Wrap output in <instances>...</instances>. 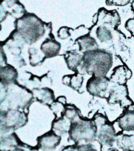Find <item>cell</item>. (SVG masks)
Here are the masks:
<instances>
[{
    "label": "cell",
    "instance_id": "obj_2",
    "mask_svg": "<svg viewBox=\"0 0 134 151\" xmlns=\"http://www.w3.org/2000/svg\"><path fill=\"white\" fill-rule=\"evenodd\" d=\"M46 25L34 14L26 12L16 19L15 29L25 43L32 44L44 35Z\"/></svg>",
    "mask_w": 134,
    "mask_h": 151
},
{
    "label": "cell",
    "instance_id": "obj_26",
    "mask_svg": "<svg viewBox=\"0 0 134 151\" xmlns=\"http://www.w3.org/2000/svg\"><path fill=\"white\" fill-rule=\"evenodd\" d=\"M70 30H71V28L67 27H61L57 31L58 37L62 40L67 38L70 36Z\"/></svg>",
    "mask_w": 134,
    "mask_h": 151
},
{
    "label": "cell",
    "instance_id": "obj_24",
    "mask_svg": "<svg viewBox=\"0 0 134 151\" xmlns=\"http://www.w3.org/2000/svg\"><path fill=\"white\" fill-rule=\"evenodd\" d=\"M63 116L72 122L79 116L78 109L74 105H66Z\"/></svg>",
    "mask_w": 134,
    "mask_h": 151
},
{
    "label": "cell",
    "instance_id": "obj_29",
    "mask_svg": "<svg viewBox=\"0 0 134 151\" xmlns=\"http://www.w3.org/2000/svg\"><path fill=\"white\" fill-rule=\"evenodd\" d=\"M125 27L134 37V18L129 19L126 22Z\"/></svg>",
    "mask_w": 134,
    "mask_h": 151
},
{
    "label": "cell",
    "instance_id": "obj_1",
    "mask_svg": "<svg viewBox=\"0 0 134 151\" xmlns=\"http://www.w3.org/2000/svg\"><path fill=\"white\" fill-rule=\"evenodd\" d=\"M113 64L110 52L101 49H95L83 52L80 70L96 77L106 76Z\"/></svg>",
    "mask_w": 134,
    "mask_h": 151
},
{
    "label": "cell",
    "instance_id": "obj_12",
    "mask_svg": "<svg viewBox=\"0 0 134 151\" xmlns=\"http://www.w3.org/2000/svg\"><path fill=\"white\" fill-rule=\"evenodd\" d=\"M132 75V71L126 65H120L113 69L110 77V80L111 83L116 84L125 85L127 81L130 78Z\"/></svg>",
    "mask_w": 134,
    "mask_h": 151
},
{
    "label": "cell",
    "instance_id": "obj_7",
    "mask_svg": "<svg viewBox=\"0 0 134 151\" xmlns=\"http://www.w3.org/2000/svg\"><path fill=\"white\" fill-rule=\"evenodd\" d=\"M27 114L19 110L11 109L5 111L2 114V125L6 129H15L24 126L27 123Z\"/></svg>",
    "mask_w": 134,
    "mask_h": 151
},
{
    "label": "cell",
    "instance_id": "obj_28",
    "mask_svg": "<svg viewBox=\"0 0 134 151\" xmlns=\"http://www.w3.org/2000/svg\"><path fill=\"white\" fill-rule=\"evenodd\" d=\"M77 151H97V150L89 143L78 145L77 146Z\"/></svg>",
    "mask_w": 134,
    "mask_h": 151
},
{
    "label": "cell",
    "instance_id": "obj_32",
    "mask_svg": "<svg viewBox=\"0 0 134 151\" xmlns=\"http://www.w3.org/2000/svg\"><path fill=\"white\" fill-rule=\"evenodd\" d=\"M57 101H59L60 103L63 104L64 105H66L67 104V102H66V99L64 96H60L57 98Z\"/></svg>",
    "mask_w": 134,
    "mask_h": 151
},
{
    "label": "cell",
    "instance_id": "obj_13",
    "mask_svg": "<svg viewBox=\"0 0 134 151\" xmlns=\"http://www.w3.org/2000/svg\"><path fill=\"white\" fill-rule=\"evenodd\" d=\"M61 48V44L57 41L53 35L47 38L40 47V50L43 52L46 58L57 55Z\"/></svg>",
    "mask_w": 134,
    "mask_h": 151
},
{
    "label": "cell",
    "instance_id": "obj_33",
    "mask_svg": "<svg viewBox=\"0 0 134 151\" xmlns=\"http://www.w3.org/2000/svg\"><path fill=\"white\" fill-rule=\"evenodd\" d=\"M108 151H119L117 149H116V148H113V147H112V148H110Z\"/></svg>",
    "mask_w": 134,
    "mask_h": 151
},
{
    "label": "cell",
    "instance_id": "obj_15",
    "mask_svg": "<svg viewBox=\"0 0 134 151\" xmlns=\"http://www.w3.org/2000/svg\"><path fill=\"white\" fill-rule=\"evenodd\" d=\"M32 93L33 97H35L39 102L43 104L50 105L54 101V94L53 91L49 88H36L32 90Z\"/></svg>",
    "mask_w": 134,
    "mask_h": 151
},
{
    "label": "cell",
    "instance_id": "obj_10",
    "mask_svg": "<svg viewBox=\"0 0 134 151\" xmlns=\"http://www.w3.org/2000/svg\"><path fill=\"white\" fill-rule=\"evenodd\" d=\"M116 122L122 131H134V103L124 108Z\"/></svg>",
    "mask_w": 134,
    "mask_h": 151
},
{
    "label": "cell",
    "instance_id": "obj_17",
    "mask_svg": "<svg viewBox=\"0 0 134 151\" xmlns=\"http://www.w3.org/2000/svg\"><path fill=\"white\" fill-rule=\"evenodd\" d=\"M76 42H77L79 51H83V52L97 49L98 47L96 40L91 37L89 33L79 37L76 40Z\"/></svg>",
    "mask_w": 134,
    "mask_h": 151
},
{
    "label": "cell",
    "instance_id": "obj_9",
    "mask_svg": "<svg viewBox=\"0 0 134 151\" xmlns=\"http://www.w3.org/2000/svg\"><path fill=\"white\" fill-rule=\"evenodd\" d=\"M96 19H93L94 24H100L107 28H117L120 24V19L119 14L116 10L107 11L104 8H100L94 15Z\"/></svg>",
    "mask_w": 134,
    "mask_h": 151
},
{
    "label": "cell",
    "instance_id": "obj_3",
    "mask_svg": "<svg viewBox=\"0 0 134 151\" xmlns=\"http://www.w3.org/2000/svg\"><path fill=\"white\" fill-rule=\"evenodd\" d=\"M68 134L75 145L89 144L96 139L97 127L92 119L80 118L71 122Z\"/></svg>",
    "mask_w": 134,
    "mask_h": 151
},
{
    "label": "cell",
    "instance_id": "obj_18",
    "mask_svg": "<svg viewBox=\"0 0 134 151\" xmlns=\"http://www.w3.org/2000/svg\"><path fill=\"white\" fill-rule=\"evenodd\" d=\"M64 58L67 64L68 67L75 72H79L77 68L80 66L82 60L83 55H80L76 51H69L64 55Z\"/></svg>",
    "mask_w": 134,
    "mask_h": 151
},
{
    "label": "cell",
    "instance_id": "obj_34",
    "mask_svg": "<svg viewBox=\"0 0 134 151\" xmlns=\"http://www.w3.org/2000/svg\"><path fill=\"white\" fill-rule=\"evenodd\" d=\"M132 10L134 12V0L132 1Z\"/></svg>",
    "mask_w": 134,
    "mask_h": 151
},
{
    "label": "cell",
    "instance_id": "obj_23",
    "mask_svg": "<svg viewBox=\"0 0 134 151\" xmlns=\"http://www.w3.org/2000/svg\"><path fill=\"white\" fill-rule=\"evenodd\" d=\"M1 145L4 146L5 147H17L18 146H22L24 147L25 146V145L21 144L22 142H21L18 138L17 136L15 134H11L9 136H6L5 138H3L1 140Z\"/></svg>",
    "mask_w": 134,
    "mask_h": 151
},
{
    "label": "cell",
    "instance_id": "obj_8",
    "mask_svg": "<svg viewBox=\"0 0 134 151\" xmlns=\"http://www.w3.org/2000/svg\"><path fill=\"white\" fill-rule=\"evenodd\" d=\"M111 104L119 103L121 107L125 108L133 102L128 96V90L126 84H116L110 88L109 94L106 99Z\"/></svg>",
    "mask_w": 134,
    "mask_h": 151
},
{
    "label": "cell",
    "instance_id": "obj_5",
    "mask_svg": "<svg viewBox=\"0 0 134 151\" xmlns=\"http://www.w3.org/2000/svg\"><path fill=\"white\" fill-rule=\"evenodd\" d=\"M96 140L100 144L101 151H108L112 147L116 140V133L114 126L109 121L106 123L96 126Z\"/></svg>",
    "mask_w": 134,
    "mask_h": 151
},
{
    "label": "cell",
    "instance_id": "obj_31",
    "mask_svg": "<svg viewBox=\"0 0 134 151\" xmlns=\"http://www.w3.org/2000/svg\"><path fill=\"white\" fill-rule=\"evenodd\" d=\"M76 146V145L74 146H67L65 148H64L62 151H76L77 150V147Z\"/></svg>",
    "mask_w": 134,
    "mask_h": 151
},
{
    "label": "cell",
    "instance_id": "obj_22",
    "mask_svg": "<svg viewBox=\"0 0 134 151\" xmlns=\"http://www.w3.org/2000/svg\"><path fill=\"white\" fill-rule=\"evenodd\" d=\"M28 52L30 54V64L32 66L41 64L46 59L45 55H43L37 48H29Z\"/></svg>",
    "mask_w": 134,
    "mask_h": 151
},
{
    "label": "cell",
    "instance_id": "obj_27",
    "mask_svg": "<svg viewBox=\"0 0 134 151\" xmlns=\"http://www.w3.org/2000/svg\"><path fill=\"white\" fill-rule=\"evenodd\" d=\"M131 0H106L107 5L124 6L130 2Z\"/></svg>",
    "mask_w": 134,
    "mask_h": 151
},
{
    "label": "cell",
    "instance_id": "obj_16",
    "mask_svg": "<svg viewBox=\"0 0 134 151\" xmlns=\"http://www.w3.org/2000/svg\"><path fill=\"white\" fill-rule=\"evenodd\" d=\"M17 76V71L13 66L6 64L1 67V82L3 84L6 86L16 83Z\"/></svg>",
    "mask_w": 134,
    "mask_h": 151
},
{
    "label": "cell",
    "instance_id": "obj_21",
    "mask_svg": "<svg viewBox=\"0 0 134 151\" xmlns=\"http://www.w3.org/2000/svg\"><path fill=\"white\" fill-rule=\"evenodd\" d=\"M97 38L102 42L110 41L113 38L111 30L104 26L99 25L96 31Z\"/></svg>",
    "mask_w": 134,
    "mask_h": 151
},
{
    "label": "cell",
    "instance_id": "obj_14",
    "mask_svg": "<svg viewBox=\"0 0 134 151\" xmlns=\"http://www.w3.org/2000/svg\"><path fill=\"white\" fill-rule=\"evenodd\" d=\"M115 141L118 147L122 150H134V134H127L121 132H119L116 133Z\"/></svg>",
    "mask_w": 134,
    "mask_h": 151
},
{
    "label": "cell",
    "instance_id": "obj_20",
    "mask_svg": "<svg viewBox=\"0 0 134 151\" xmlns=\"http://www.w3.org/2000/svg\"><path fill=\"white\" fill-rule=\"evenodd\" d=\"M63 82L64 84L78 91L81 87L83 82V77L81 73L76 72L74 74L64 76Z\"/></svg>",
    "mask_w": 134,
    "mask_h": 151
},
{
    "label": "cell",
    "instance_id": "obj_11",
    "mask_svg": "<svg viewBox=\"0 0 134 151\" xmlns=\"http://www.w3.org/2000/svg\"><path fill=\"white\" fill-rule=\"evenodd\" d=\"M60 140V136L51 130L37 138V147L43 150H51L59 145Z\"/></svg>",
    "mask_w": 134,
    "mask_h": 151
},
{
    "label": "cell",
    "instance_id": "obj_30",
    "mask_svg": "<svg viewBox=\"0 0 134 151\" xmlns=\"http://www.w3.org/2000/svg\"><path fill=\"white\" fill-rule=\"evenodd\" d=\"M18 2H19V0H1V2L4 3L5 6L8 8H11Z\"/></svg>",
    "mask_w": 134,
    "mask_h": 151
},
{
    "label": "cell",
    "instance_id": "obj_19",
    "mask_svg": "<svg viewBox=\"0 0 134 151\" xmlns=\"http://www.w3.org/2000/svg\"><path fill=\"white\" fill-rule=\"evenodd\" d=\"M71 124V122L70 120L63 116L54 120L51 130L58 136L63 135L67 132L68 133Z\"/></svg>",
    "mask_w": 134,
    "mask_h": 151
},
{
    "label": "cell",
    "instance_id": "obj_4",
    "mask_svg": "<svg viewBox=\"0 0 134 151\" xmlns=\"http://www.w3.org/2000/svg\"><path fill=\"white\" fill-rule=\"evenodd\" d=\"M17 83H13V87L8 92L7 90L6 96L9 106V108L25 112V110H27L34 97L32 91Z\"/></svg>",
    "mask_w": 134,
    "mask_h": 151
},
{
    "label": "cell",
    "instance_id": "obj_25",
    "mask_svg": "<svg viewBox=\"0 0 134 151\" xmlns=\"http://www.w3.org/2000/svg\"><path fill=\"white\" fill-rule=\"evenodd\" d=\"M65 106L58 101H54L50 105L49 107L55 115V119L60 118L63 116Z\"/></svg>",
    "mask_w": 134,
    "mask_h": 151
},
{
    "label": "cell",
    "instance_id": "obj_6",
    "mask_svg": "<svg viewBox=\"0 0 134 151\" xmlns=\"http://www.w3.org/2000/svg\"><path fill=\"white\" fill-rule=\"evenodd\" d=\"M110 82V78L106 76L96 77L92 76L87 83V90L93 96L107 99L111 88H109Z\"/></svg>",
    "mask_w": 134,
    "mask_h": 151
}]
</instances>
